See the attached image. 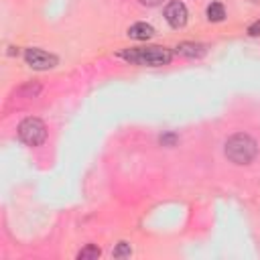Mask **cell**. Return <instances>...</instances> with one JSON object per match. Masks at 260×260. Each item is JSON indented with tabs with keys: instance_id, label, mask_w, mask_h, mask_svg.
I'll list each match as a JSON object with an SVG mask.
<instances>
[{
	"instance_id": "cell-1",
	"label": "cell",
	"mask_w": 260,
	"mask_h": 260,
	"mask_svg": "<svg viewBox=\"0 0 260 260\" xmlns=\"http://www.w3.org/2000/svg\"><path fill=\"white\" fill-rule=\"evenodd\" d=\"M120 57L124 61H128V63L160 67V65H169L171 63L173 53L167 47H132V49H124L120 53Z\"/></svg>"
},
{
	"instance_id": "cell-2",
	"label": "cell",
	"mask_w": 260,
	"mask_h": 260,
	"mask_svg": "<svg viewBox=\"0 0 260 260\" xmlns=\"http://www.w3.org/2000/svg\"><path fill=\"white\" fill-rule=\"evenodd\" d=\"M256 154H258V144L246 132H238L225 140V156L234 165H248L256 158Z\"/></svg>"
},
{
	"instance_id": "cell-3",
	"label": "cell",
	"mask_w": 260,
	"mask_h": 260,
	"mask_svg": "<svg viewBox=\"0 0 260 260\" xmlns=\"http://www.w3.org/2000/svg\"><path fill=\"white\" fill-rule=\"evenodd\" d=\"M18 138L28 146H39L47 138V126L41 118H24L18 124Z\"/></svg>"
},
{
	"instance_id": "cell-4",
	"label": "cell",
	"mask_w": 260,
	"mask_h": 260,
	"mask_svg": "<svg viewBox=\"0 0 260 260\" xmlns=\"http://www.w3.org/2000/svg\"><path fill=\"white\" fill-rule=\"evenodd\" d=\"M24 61H26L28 67L39 69V71L51 69V67H55L59 63V59L55 55H51V53H47L43 49H37V47H30V49L24 51Z\"/></svg>"
},
{
	"instance_id": "cell-5",
	"label": "cell",
	"mask_w": 260,
	"mask_h": 260,
	"mask_svg": "<svg viewBox=\"0 0 260 260\" xmlns=\"http://www.w3.org/2000/svg\"><path fill=\"white\" fill-rule=\"evenodd\" d=\"M187 18H189V12H187V6L179 0H173L165 6V20L173 26V28H181L187 24Z\"/></svg>"
},
{
	"instance_id": "cell-6",
	"label": "cell",
	"mask_w": 260,
	"mask_h": 260,
	"mask_svg": "<svg viewBox=\"0 0 260 260\" xmlns=\"http://www.w3.org/2000/svg\"><path fill=\"white\" fill-rule=\"evenodd\" d=\"M154 35V28L148 24V22H134L130 28H128V37L130 39H136V41H146Z\"/></svg>"
},
{
	"instance_id": "cell-7",
	"label": "cell",
	"mask_w": 260,
	"mask_h": 260,
	"mask_svg": "<svg viewBox=\"0 0 260 260\" xmlns=\"http://www.w3.org/2000/svg\"><path fill=\"white\" fill-rule=\"evenodd\" d=\"M177 53L185 57H201L205 53V45L201 43H181L177 45Z\"/></svg>"
},
{
	"instance_id": "cell-8",
	"label": "cell",
	"mask_w": 260,
	"mask_h": 260,
	"mask_svg": "<svg viewBox=\"0 0 260 260\" xmlns=\"http://www.w3.org/2000/svg\"><path fill=\"white\" fill-rule=\"evenodd\" d=\"M205 14H207V20H209V22H221V20L225 18V8H223L221 2H211V4L207 6Z\"/></svg>"
},
{
	"instance_id": "cell-9",
	"label": "cell",
	"mask_w": 260,
	"mask_h": 260,
	"mask_svg": "<svg viewBox=\"0 0 260 260\" xmlns=\"http://www.w3.org/2000/svg\"><path fill=\"white\" fill-rule=\"evenodd\" d=\"M100 254H102V250H100L98 246L87 244L83 250L77 252V258H79V260H89V258H100Z\"/></svg>"
},
{
	"instance_id": "cell-10",
	"label": "cell",
	"mask_w": 260,
	"mask_h": 260,
	"mask_svg": "<svg viewBox=\"0 0 260 260\" xmlns=\"http://www.w3.org/2000/svg\"><path fill=\"white\" fill-rule=\"evenodd\" d=\"M130 254H132V248L126 242H120L118 248L114 250V258H124V256H130Z\"/></svg>"
},
{
	"instance_id": "cell-11",
	"label": "cell",
	"mask_w": 260,
	"mask_h": 260,
	"mask_svg": "<svg viewBox=\"0 0 260 260\" xmlns=\"http://www.w3.org/2000/svg\"><path fill=\"white\" fill-rule=\"evenodd\" d=\"M248 32H250L252 37H258V35H260V20H256L254 24H250V26H248Z\"/></svg>"
},
{
	"instance_id": "cell-12",
	"label": "cell",
	"mask_w": 260,
	"mask_h": 260,
	"mask_svg": "<svg viewBox=\"0 0 260 260\" xmlns=\"http://www.w3.org/2000/svg\"><path fill=\"white\" fill-rule=\"evenodd\" d=\"M165 0H140V4H144V6H158V4H162Z\"/></svg>"
},
{
	"instance_id": "cell-13",
	"label": "cell",
	"mask_w": 260,
	"mask_h": 260,
	"mask_svg": "<svg viewBox=\"0 0 260 260\" xmlns=\"http://www.w3.org/2000/svg\"><path fill=\"white\" fill-rule=\"evenodd\" d=\"M160 142H162V144H173V142H175V134H167V136H162Z\"/></svg>"
}]
</instances>
